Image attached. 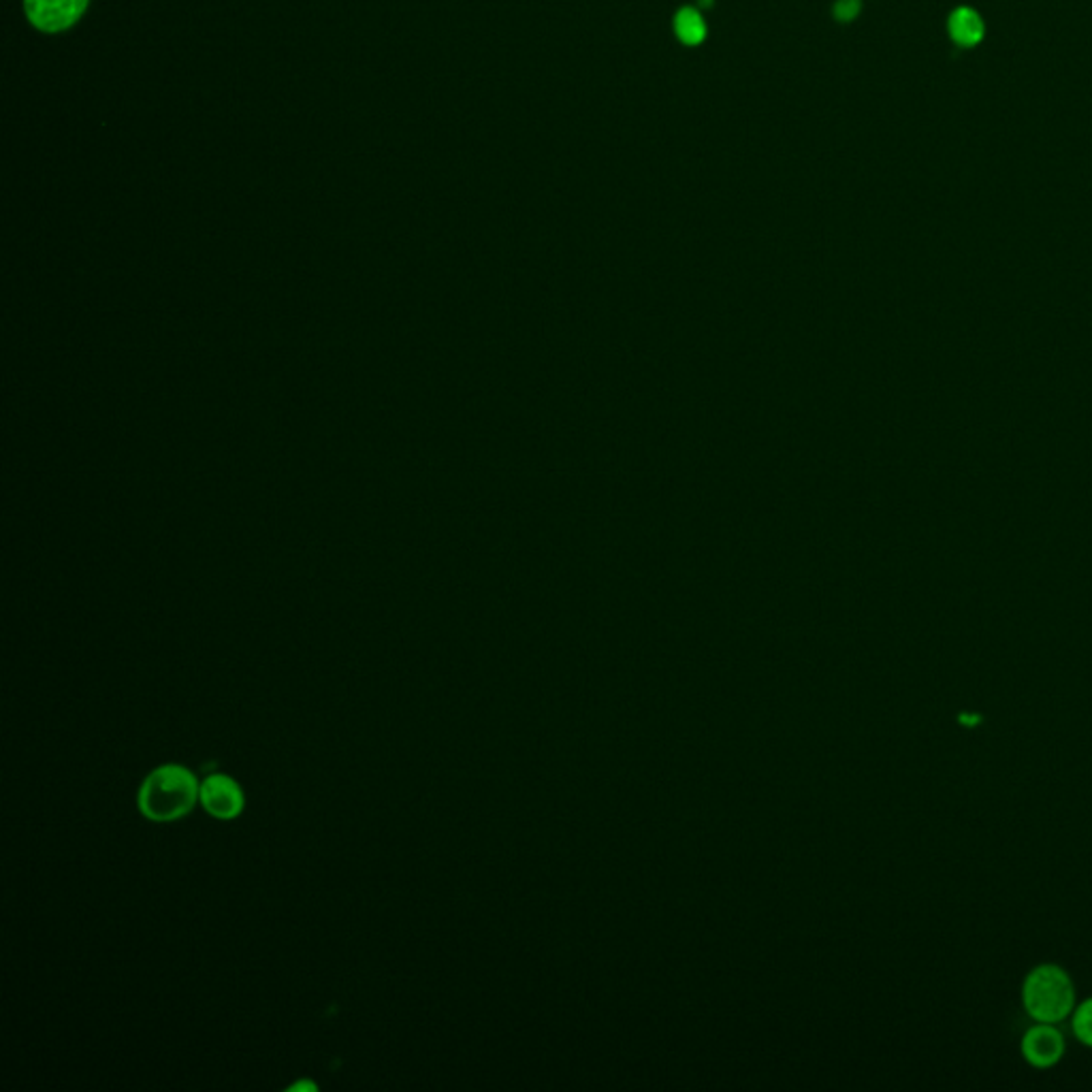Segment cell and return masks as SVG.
Returning <instances> with one entry per match:
<instances>
[{"mask_svg":"<svg viewBox=\"0 0 1092 1092\" xmlns=\"http://www.w3.org/2000/svg\"><path fill=\"white\" fill-rule=\"evenodd\" d=\"M1071 1028L1073 1035L1078 1037L1080 1043L1086 1048H1092V999H1086L1080 1003L1071 1014Z\"/></svg>","mask_w":1092,"mask_h":1092,"instance_id":"cell-8","label":"cell"},{"mask_svg":"<svg viewBox=\"0 0 1092 1092\" xmlns=\"http://www.w3.org/2000/svg\"><path fill=\"white\" fill-rule=\"evenodd\" d=\"M301 1088H312V1090H314V1088H316V1086H314V1084H307V1081H301V1084L292 1086L291 1090H301Z\"/></svg>","mask_w":1092,"mask_h":1092,"instance_id":"cell-10","label":"cell"},{"mask_svg":"<svg viewBox=\"0 0 1092 1092\" xmlns=\"http://www.w3.org/2000/svg\"><path fill=\"white\" fill-rule=\"evenodd\" d=\"M92 0H24L28 24L44 35H60L79 24Z\"/></svg>","mask_w":1092,"mask_h":1092,"instance_id":"cell-3","label":"cell"},{"mask_svg":"<svg viewBox=\"0 0 1092 1092\" xmlns=\"http://www.w3.org/2000/svg\"><path fill=\"white\" fill-rule=\"evenodd\" d=\"M199 796L195 775L178 764L150 772L139 790V809L152 822H173L195 807Z\"/></svg>","mask_w":1092,"mask_h":1092,"instance_id":"cell-1","label":"cell"},{"mask_svg":"<svg viewBox=\"0 0 1092 1092\" xmlns=\"http://www.w3.org/2000/svg\"><path fill=\"white\" fill-rule=\"evenodd\" d=\"M199 798L205 811L218 819H233L243 811V792L227 775H211L199 785Z\"/></svg>","mask_w":1092,"mask_h":1092,"instance_id":"cell-5","label":"cell"},{"mask_svg":"<svg viewBox=\"0 0 1092 1092\" xmlns=\"http://www.w3.org/2000/svg\"><path fill=\"white\" fill-rule=\"evenodd\" d=\"M857 12H860V3H857V0H839L834 7V15L841 20V22H849V20H854Z\"/></svg>","mask_w":1092,"mask_h":1092,"instance_id":"cell-9","label":"cell"},{"mask_svg":"<svg viewBox=\"0 0 1092 1092\" xmlns=\"http://www.w3.org/2000/svg\"><path fill=\"white\" fill-rule=\"evenodd\" d=\"M950 35L958 45L973 47L984 39V22L977 12L962 7L952 13L950 18Z\"/></svg>","mask_w":1092,"mask_h":1092,"instance_id":"cell-6","label":"cell"},{"mask_svg":"<svg viewBox=\"0 0 1092 1092\" xmlns=\"http://www.w3.org/2000/svg\"><path fill=\"white\" fill-rule=\"evenodd\" d=\"M1022 1005L1035 1022L1058 1024L1075 1009V984L1058 964H1039L1022 984Z\"/></svg>","mask_w":1092,"mask_h":1092,"instance_id":"cell-2","label":"cell"},{"mask_svg":"<svg viewBox=\"0 0 1092 1092\" xmlns=\"http://www.w3.org/2000/svg\"><path fill=\"white\" fill-rule=\"evenodd\" d=\"M674 30H676V35H679V39L687 45L702 44L706 36L705 20H702V15L691 7L681 9V12L676 13Z\"/></svg>","mask_w":1092,"mask_h":1092,"instance_id":"cell-7","label":"cell"},{"mask_svg":"<svg viewBox=\"0 0 1092 1092\" xmlns=\"http://www.w3.org/2000/svg\"><path fill=\"white\" fill-rule=\"evenodd\" d=\"M1064 1035L1054 1024L1048 1022H1037L1024 1032L1020 1043L1022 1056L1031 1067L1049 1069L1060 1063L1064 1056Z\"/></svg>","mask_w":1092,"mask_h":1092,"instance_id":"cell-4","label":"cell"}]
</instances>
